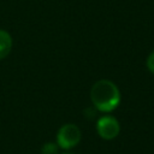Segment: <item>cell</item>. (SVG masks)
I'll return each instance as SVG.
<instances>
[{
	"label": "cell",
	"instance_id": "cell-1",
	"mask_svg": "<svg viewBox=\"0 0 154 154\" xmlns=\"http://www.w3.org/2000/svg\"><path fill=\"white\" fill-rule=\"evenodd\" d=\"M90 99L97 111L111 112L118 107L120 102V93L113 82L108 79H100L91 87Z\"/></svg>",
	"mask_w": 154,
	"mask_h": 154
},
{
	"label": "cell",
	"instance_id": "cell-2",
	"mask_svg": "<svg viewBox=\"0 0 154 154\" xmlns=\"http://www.w3.org/2000/svg\"><path fill=\"white\" fill-rule=\"evenodd\" d=\"M81 137H82V134L77 125L66 124L59 129L58 135H57V142L60 148L70 149L79 143Z\"/></svg>",
	"mask_w": 154,
	"mask_h": 154
},
{
	"label": "cell",
	"instance_id": "cell-3",
	"mask_svg": "<svg viewBox=\"0 0 154 154\" xmlns=\"http://www.w3.org/2000/svg\"><path fill=\"white\" fill-rule=\"evenodd\" d=\"M97 134L103 140H113L118 136L120 131V125L118 120L112 116L101 117L96 124Z\"/></svg>",
	"mask_w": 154,
	"mask_h": 154
},
{
	"label": "cell",
	"instance_id": "cell-4",
	"mask_svg": "<svg viewBox=\"0 0 154 154\" xmlns=\"http://www.w3.org/2000/svg\"><path fill=\"white\" fill-rule=\"evenodd\" d=\"M12 49V37L11 35L5 31L0 30V60L6 58Z\"/></svg>",
	"mask_w": 154,
	"mask_h": 154
},
{
	"label": "cell",
	"instance_id": "cell-5",
	"mask_svg": "<svg viewBox=\"0 0 154 154\" xmlns=\"http://www.w3.org/2000/svg\"><path fill=\"white\" fill-rule=\"evenodd\" d=\"M58 147L55 143H52V142H48L46 143L43 147H42V150L41 153L42 154H57L58 153Z\"/></svg>",
	"mask_w": 154,
	"mask_h": 154
},
{
	"label": "cell",
	"instance_id": "cell-6",
	"mask_svg": "<svg viewBox=\"0 0 154 154\" xmlns=\"http://www.w3.org/2000/svg\"><path fill=\"white\" fill-rule=\"evenodd\" d=\"M147 67L148 70L154 75V51L148 55L147 58Z\"/></svg>",
	"mask_w": 154,
	"mask_h": 154
},
{
	"label": "cell",
	"instance_id": "cell-7",
	"mask_svg": "<svg viewBox=\"0 0 154 154\" xmlns=\"http://www.w3.org/2000/svg\"><path fill=\"white\" fill-rule=\"evenodd\" d=\"M63 154H72V153H70V152H65V153H63Z\"/></svg>",
	"mask_w": 154,
	"mask_h": 154
}]
</instances>
